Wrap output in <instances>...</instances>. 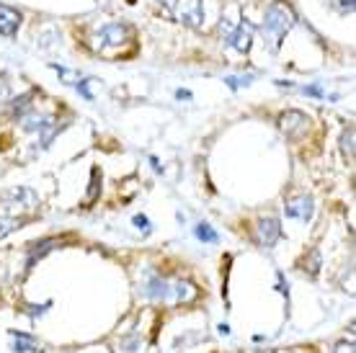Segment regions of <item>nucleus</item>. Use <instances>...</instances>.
I'll return each mask as SVG.
<instances>
[{
  "instance_id": "obj_22",
  "label": "nucleus",
  "mask_w": 356,
  "mask_h": 353,
  "mask_svg": "<svg viewBox=\"0 0 356 353\" xmlns=\"http://www.w3.org/2000/svg\"><path fill=\"white\" fill-rule=\"evenodd\" d=\"M341 8H343V10H354V0H343V3H341Z\"/></svg>"
},
{
  "instance_id": "obj_2",
  "label": "nucleus",
  "mask_w": 356,
  "mask_h": 353,
  "mask_svg": "<svg viewBox=\"0 0 356 353\" xmlns=\"http://www.w3.org/2000/svg\"><path fill=\"white\" fill-rule=\"evenodd\" d=\"M145 297L155 302H191L196 297V286L191 281H168L161 276H150L145 284Z\"/></svg>"
},
{
  "instance_id": "obj_16",
  "label": "nucleus",
  "mask_w": 356,
  "mask_h": 353,
  "mask_svg": "<svg viewBox=\"0 0 356 353\" xmlns=\"http://www.w3.org/2000/svg\"><path fill=\"white\" fill-rule=\"evenodd\" d=\"M238 24H241V21H238V18L222 16V21H220V34H222V36H227V39H230V36H232V31H235V28H238Z\"/></svg>"
},
{
  "instance_id": "obj_4",
  "label": "nucleus",
  "mask_w": 356,
  "mask_h": 353,
  "mask_svg": "<svg viewBox=\"0 0 356 353\" xmlns=\"http://www.w3.org/2000/svg\"><path fill=\"white\" fill-rule=\"evenodd\" d=\"M163 8L168 10L170 18L188 28H202L204 24V6L202 0H158Z\"/></svg>"
},
{
  "instance_id": "obj_7",
  "label": "nucleus",
  "mask_w": 356,
  "mask_h": 353,
  "mask_svg": "<svg viewBox=\"0 0 356 353\" xmlns=\"http://www.w3.org/2000/svg\"><path fill=\"white\" fill-rule=\"evenodd\" d=\"M279 238H282V224H279L276 217H264V220H259V224H256V243H259L261 247H274Z\"/></svg>"
},
{
  "instance_id": "obj_20",
  "label": "nucleus",
  "mask_w": 356,
  "mask_h": 353,
  "mask_svg": "<svg viewBox=\"0 0 356 353\" xmlns=\"http://www.w3.org/2000/svg\"><path fill=\"white\" fill-rule=\"evenodd\" d=\"M225 83H227L232 90H238V88H243V85H248V78H245V80H243V78H225Z\"/></svg>"
},
{
  "instance_id": "obj_3",
  "label": "nucleus",
  "mask_w": 356,
  "mask_h": 353,
  "mask_svg": "<svg viewBox=\"0 0 356 353\" xmlns=\"http://www.w3.org/2000/svg\"><path fill=\"white\" fill-rule=\"evenodd\" d=\"M294 21H297V18H294V10L289 8L286 3L276 0V3L268 6L266 16H264V36L271 42V49H279L284 34L294 26Z\"/></svg>"
},
{
  "instance_id": "obj_6",
  "label": "nucleus",
  "mask_w": 356,
  "mask_h": 353,
  "mask_svg": "<svg viewBox=\"0 0 356 353\" xmlns=\"http://www.w3.org/2000/svg\"><path fill=\"white\" fill-rule=\"evenodd\" d=\"M279 129L289 137V140H300L307 129H310V119L302 111H284L279 116Z\"/></svg>"
},
{
  "instance_id": "obj_15",
  "label": "nucleus",
  "mask_w": 356,
  "mask_h": 353,
  "mask_svg": "<svg viewBox=\"0 0 356 353\" xmlns=\"http://www.w3.org/2000/svg\"><path fill=\"white\" fill-rule=\"evenodd\" d=\"M18 227H21V222L8 220V217H3V214H0V240L6 238V235H10V232H16Z\"/></svg>"
},
{
  "instance_id": "obj_23",
  "label": "nucleus",
  "mask_w": 356,
  "mask_h": 353,
  "mask_svg": "<svg viewBox=\"0 0 356 353\" xmlns=\"http://www.w3.org/2000/svg\"><path fill=\"white\" fill-rule=\"evenodd\" d=\"M176 98H191V93H188V90H178Z\"/></svg>"
},
{
  "instance_id": "obj_12",
  "label": "nucleus",
  "mask_w": 356,
  "mask_h": 353,
  "mask_svg": "<svg viewBox=\"0 0 356 353\" xmlns=\"http://www.w3.org/2000/svg\"><path fill=\"white\" fill-rule=\"evenodd\" d=\"M341 152L346 160H354V126H348L346 132L341 134Z\"/></svg>"
},
{
  "instance_id": "obj_8",
  "label": "nucleus",
  "mask_w": 356,
  "mask_h": 353,
  "mask_svg": "<svg viewBox=\"0 0 356 353\" xmlns=\"http://www.w3.org/2000/svg\"><path fill=\"white\" fill-rule=\"evenodd\" d=\"M286 217H292V220H302L307 222L315 212V206H312V199L307 194H300V196H292L284 206Z\"/></svg>"
},
{
  "instance_id": "obj_1",
  "label": "nucleus",
  "mask_w": 356,
  "mask_h": 353,
  "mask_svg": "<svg viewBox=\"0 0 356 353\" xmlns=\"http://www.w3.org/2000/svg\"><path fill=\"white\" fill-rule=\"evenodd\" d=\"M36 209H39V196L26 186H16L6 194H0V214L8 217V220L26 224L34 217Z\"/></svg>"
},
{
  "instance_id": "obj_13",
  "label": "nucleus",
  "mask_w": 356,
  "mask_h": 353,
  "mask_svg": "<svg viewBox=\"0 0 356 353\" xmlns=\"http://www.w3.org/2000/svg\"><path fill=\"white\" fill-rule=\"evenodd\" d=\"M194 232H196V238L204 240V243H220V235H217V232H214L209 224H204V222H202V224H196Z\"/></svg>"
},
{
  "instance_id": "obj_9",
  "label": "nucleus",
  "mask_w": 356,
  "mask_h": 353,
  "mask_svg": "<svg viewBox=\"0 0 356 353\" xmlns=\"http://www.w3.org/2000/svg\"><path fill=\"white\" fill-rule=\"evenodd\" d=\"M253 34H256L253 24H248V21H241V24H238V28L232 31V36L227 39V42H230V47L235 49V52L245 54L250 49V44H253Z\"/></svg>"
},
{
  "instance_id": "obj_24",
  "label": "nucleus",
  "mask_w": 356,
  "mask_h": 353,
  "mask_svg": "<svg viewBox=\"0 0 356 353\" xmlns=\"http://www.w3.org/2000/svg\"><path fill=\"white\" fill-rule=\"evenodd\" d=\"M150 163H152V168L161 173V163H158V158H150Z\"/></svg>"
},
{
  "instance_id": "obj_18",
  "label": "nucleus",
  "mask_w": 356,
  "mask_h": 353,
  "mask_svg": "<svg viewBox=\"0 0 356 353\" xmlns=\"http://www.w3.org/2000/svg\"><path fill=\"white\" fill-rule=\"evenodd\" d=\"M354 340H341V343L333 345V353H354Z\"/></svg>"
},
{
  "instance_id": "obj_19",
  "label": "nucleus",
  "mask_w": 356,
  "mask_h": 353,
  "mask_svg": "<svg viewBox=\"0 0 356 353\" xmlns=\"http://www.w3.org/2000/svg\"><path fill=\"white\" fill-rule=\"evenodd\" d=\"M134 224H137V230L140 232H150V220L143 217V214H137V217H134Z\"/></svg>"
},
{
  "instance_id": "obj_21",
  "label": "nucleus",
  "mask_w": 356,
  "mask_h": 353,
  "mask_svg": "<svg viewBox=\"0 0 356 353\" xmlns=\"http://www.w3.org/2000/svg\"><path fill=\"white\" fill-rule=\"evenodd\" d=\"M93 188H90V196H88V204L93 202V196H96V188H98V170H93Z\"/></svg>"
},
{
  "instance_id": "obj_11",
  "label": "nucleus",
  "mask_w": 356,
  "mask_h": 353,
  "mask_svg": "<svg viewBox=\"0 0 356 353\" xmlns=\"http://www.w3.org/2000/svg\"><path fill=\"white\" fill-rule=\"evenodd\" d=\"M10 338H13V351L16 353H34L39 348V340L34 336H26V333H18V330H10Z\"/></svg>"
},
{
  "instance_id": "obj_5",
  "label": "nucleus",
  "mask_w": 356,
  "mask_h": 353,
  "mask_svg": "<svg viewBox=\"0 0 356 353\" xmlns=\"http://www.w3.org/2000/svg\"><path fill=\"white\" fill-rule=\"evenodd\" d=\"M129 36H132V31H129V26H124V24H106V26L96 28L90 44H93V49H98V52H108V49L124 47Z\"/></svg>"
},
{
  "instance_id": "obj_10",
  "label": "nucleus",
  "mask_w": 356,
  "mask_h": 353,
  "mask_svg": "<svg viewBox=\"0 0 356 353\" xmlns=\"http://www.w3.org/2000/svg\"><path fill=\"white\" fill-rule=\"evenodd\" d=\"M21 26V13L8 6H0V34L3 36H13Z\"/></svg>"
},
{
  "instance_id": "obj_17",
  "label": "nucleus",
  "mask_w": 356,
  "mask_h": 353,
  "mask_svg": "<svg viewBox=\"0 0 356 353\" xmlns=\"http://www.w3.org/2000/svg\"><path fill=\"white\" fill-rule=\"evenodd\" d=\"M29 101H31V93H26V96L16 98V101H13V114H21V116L26 114L29 108H31V106H29Z\"/></svg>"
},
{
  "instance_id": "obj_14",
  "label": "nucleus",
  "mask_w": 356,
  "mask_h": 353,
  "mask_svg": "<svg viewBox=\"0 0 356 353\" xmlns=\"http://www.w3.org/2000/svg\"><path fill=\"white\" fill-rule=\"evenodd\" d=\"M52 245H60V243H57V240H44V243H36V245L31 247V263H34L36 258L47 256V253L52 250Z\"/></svg>"
}]
</instances>
